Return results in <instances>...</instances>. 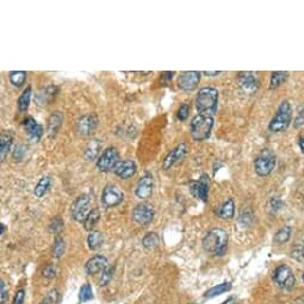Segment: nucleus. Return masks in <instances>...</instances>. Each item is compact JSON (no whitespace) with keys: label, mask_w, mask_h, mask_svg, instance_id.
<instances>
[{"label":"nucleus","mask_w":304,"mask_h":304,"mask_svg":"<svg viewBox=\"0 0 304 304\" xmlns=\"http://www.w3.org/2000/svg\"><path fill=\"white\" fill-rule=\"evenodd\" d=\"M103 243V235L99 232H91L87 236V245H89V250H96L102 246Z\"/></svg>","instance_id":"obj_30"},{"label":"nucleus","mask_w":304,"mask_h":304,"mask_svg":"<svg viewBox=\"0 0 304 304\" xmlns=\"http://www.w3.org/2000/svg\"><path fill=\"white\" fill-rule=\"evenodd\" d=\"M62 121L63 115L60 111H56V112L50 115L48 120V129H47V133H48V136L50 139H54L57 133H59L61 125H62Z\"/></svg>","instance_id":"obj_20"},{"label":"nucleus","mask_w":304,"mask_h":304,"mask_svg":"<svg viewBox=\"0 0 304 304\" xmlns=\"http://www.w3.org/2000/svg\"><path fill=\"white\" fill-rule=\"evenodd\" d=\"M187 150H189V148H187L186 143H180L176 148H173V149L166 155V158L163 159L162 163L163 170H170L172 166L176 165L177 162H180L182 159L186 157Z\"/></svg>","instance_id":"obj_15"},{"label":"nucleus","mask_w":304,"mask_h":304,"mask_svg":"<svg viewBox=\"0 0 304 304\" xmlns=\"http://www.w3.org/2000/svg\"><path fill=\"white\" fill-rule=\"evenodd\" d=\"M252 217H253V215L252 214H250V210H242V213L240 214V222H241V223H243L246 226V224H248V221H252Z\"/></svg>","instance_id":"obj_45"},{"label":"nucleus","mask_w":304,"mask_h":304,"mask_svg":"<svg viewBox=\"0 0 304 304\" xmlns=\"http://www.w3.org/2000/svg\"><path fill=\"white\" fill-rule=\"evenodd\" d=\"M30 100H31V87H26L24 89V92L22 93V96L18 98V110L19 112H24L29 109V105H30Z\"/></svg>","instance_id":"obj_27"},{"label":"nucleus","mask_w":304,"mask_h":304,"mask_svg":"<svg viewBox=\"0 0 304 304\" xmlns=\"http://www.w3.org/2000/svg\"><path fill=\"white\" fill-rule=\"evenodd\" d=\"M12 141L13 135L11 131H2L1 136H0V159H1V161H4L9 154L12 146Z\"/></svg>","instance_id":"obj_21"},{"label":"nucleus","mask_w":304,"mask_h":304,"mask_svg":"<svg viewBox=\"0 0 304 304\" xmlns=\"http://www.w3.org/2000/svg\"><path fill=\"white\" fill-rule=\"evenodd\" d=\"M287 76H289V73L287 72H282V71H278V72H273L271 75V80H269V89H276L284 84L286 81Z\"/></svg>","instance_id":"obj_26"},{"label":"nucleus","mask_w":304,"mask_h":304,"mask_svg":"<svg viewBox=\"0 0 304 304\" xmlns=\"http://www.w3.org/2000/svg\"><path fill=\"white\" fill-rule=\"evenodd\" d=\"M222 72L221 71H217V72H210V71H204V72H203V74H205V75L207 76H216V75H218V74H221Z\"/></svg>","instance_id":"obj_48"},{"label":"nucleus","mask_w":304,"mask_h":304,"mask_svg":"<svg viewBox=\"0 0 304 304\" xmlns=\"http://www.w3.org/2000/svg\"><path fill=\"white\" fill-rule=\"evenodd\" d=\"M273 279L278 286L285 290H291L295 286V276L287 265H279L273 273Z\"/></svg>","instance_id":"obj_9"},{"label":"nucleus","mask_w":304,"mask_h":304,"mask_svg":"<svg viewBox=\"0 0 304 304\" xmlns=\"http://www.w3.org/2000/svg\"><path fill=\"white\" fill-rule=\"evenodd\" d=\"M237 83L240 89L248 94L255 93L259 89V80L253 72H240L237 75Z\"/></svg>","instance_id":"obj_14"},{"label":"nucleus","mask_w":304,"mask_h":304,"mask_svg":"<svg viewBox=\"0 0 304 304\" xmlns=\"http://www.w3.org/2000/svg\"><path fill=\"white\" fill-rule=\"evenodd\" d=\"M100 218V211L98 209H93L91 210V213L89 214L85 222H84V227H85L86 231H92L93 232V228L97 226L98 221Z\"/></svg>","instance_id":"obj_29"},{"label":"nucleus","mask_w":304,"mask_h":304,"mask_svg":"<svg viewBox=\"0 0 304 304\" xmlns=\"http://www.w3.org/2000/svg\"><path fill=\"white\" fill-rule=\"evenodd\" d=\"M190 192L198 200L207 202L209 196V177L208 174H203L198 180L191 181L189 185Z\"/></svg>","instance_id":"obj_11"},{"label":"nucleus","mask_w":304,"mask_h":304,"mask_svg":"<svg viewBox=\"0 0 304 304\" xmlns=\"http://www.w3.org/2000/svg\"><path fill=\"white\" fill-rule=\"evenodd\" d=\"M303 124H304V111L300 110L298 111L297 116H296L295 122H293V125H295V128H300Z\"/></svg>","instance_id":"obj_47"},{"label":"nucleus","mask_w":304,"mask_h":304,"mask_svg":"<svg viewBox=\"0 0 304 304\" xmlns=\"http://www.w3.org/2000/svg\"><path fill=\"white\" fill-rule=\"evenodd\" d=\"M63 227H65V223H63L62 218L60 217H55L54 219H52V222L49 223V232H53V234H59V232H62Z\"/></svg>","instance_id":"obj_36"},{"label":"nucleus","mask_w":304,"mask_h":304,"mask_svg":"<svg viewBox=\"0 0 304 304\" xmlns=\"http://www.w3.org/2000/svg\"><path fill=\"white\" fill-rule=\"evenodd\" d=\"M298 146H300L301 152H302L303 154H304V135H303V136L300 137V141H298Z\"/></svg>","instance_id":"obj_49"},{"label":"nucleus","mask_w":304,"mask_h":304,"mask_svg":"<svg viewBox=\"0 0 304 304\" xmlns=\"http://www.w3.org/2000/svg\"><path fill=\"white\" fill-rule=\"evenodd\" d=\"M56 92H57V87L55 86H48L47 89H44L43 91L39 92L37 94L36 100L38 102V104H48L50 100L53 99V97L56 96Z\"/></svg>","instance_id":"obj_24"},{"label":"nucleus","mask_w":304,"mask_h":304,"mask_svg":"<svg viewBox=\"0 0 304 304\" xmlns=\"http://www.w3.org/2000/svg\"><path fill=\"white\" fill-rule=\"evenodd\" d=\"M112 276H113V268H107V269H104V271L102 272V277H100V279H99V285H102V286L107 285V283L112 279Z\"/></svg>","instance_id":"obj_38"},{"label":"nucleus","mask_w":304,"mask_h":304,"mask_svg":"<svg viewBox=\"0 0 304 304\" xmlns=\"http://www.w3.org/2000/svg\"><path fill=\"white\" fill-rule=\"evenodd\" d=\"M190 113V105L187 103H182L180 105V107L178 109V112H177V117L180 121H185L187 118Z\"/></svg>","instance_id":"obj_39"},{"label":"nucleus","mask_w":304,"mask_h":304,"mask_svg":"<svg viewBox=\"0 0 304 304\" xmlns=\"http://www.w3.org/2000/svg\"><path fill=\"white\" fill-rule=\"evenodd\" d=\"M120 153L115 147H107L97 160V168L100 172L115 171L116 166L120 162Z\"/></svg>","instance_id":"obj_6"},{"label":"nucleus","mask_w":304,"mask_h":304,"mask_svg":"<svg viewBox=\"0 0 304 304\" xmlns=\"http://www.w3.org/2000/svg\"><path fill=\"white\" fill-rule=\"evenodd\" d=\"M136 170H137L136 163H135L133 160L126 159V160H121L120 162H118V165L116 166L115 171L113 172L116 173V176H118L120 178L126 180V179H130L131 177L135 176Z\"/></svg>","instance_id":"obj_19"},{"label":"nucleus","mask_w":304,"mask_h":304,"mask_svg":"<svg viewBox=\"0 0 304 304\" xmlns=\"http://www.w3.org/2000/svg\"><path fill=\"white\" fill-rule=\"evenodd\" d=\"M60 301V295L56 290H52L48 292V295L43 298L41 304H57Z\"/></svg>","instance_id":"obj_37"},{"label":"nucleus","mask_w":304,"mask_h":304,"mask_svg":"<svg viewBox=\"0 0 304 304\" xmlns=\"http://www.w3.org/2000/svg\"><path fill=\"white\" fill-rule=\"evenodd\" d=\"M235 301H236V300H235V297H229L228 300L224 301V302L222 303V304H234Z\"/></svg>","instance_id":"obj_50"},{"label":"nucleus","mask_w":304,"mask_h":304,"mask_svg":"<svg viewBox=\"0 0 304 304\" xmlns=\"http://www.w3.org/2000/svg\"><path fill=\"white\" fill-rule=\"evenodd\" d=\"M216 214L222 219H232L235 215V203L232 198L227 199L223 204H221L216 210Z\"/></svg>","instance_id":"obj_22"},{"label":"nucleus","mask_w":304,"mask_h":304,"mask_svg":"<svg viewBox=\"0 0 304 304\" xmlns=\"http://www.w3.org/2000/svg\"><path fill=\"white\" fill-rule=\"evenodd\" d=\"M231 289H232L231 283H222V284H218L217 286H214V287H211L210 290H208V291L205 292L204 296L208 298L215 297V296L222 295V293L229 291Z\"/></svg>","instance_id":"obj_31"},{"label":"nucleus","mask_w":304,"mask_h":304,"mask_svg":"<svg viewBox=\"0 0 304 304\" xmlns=\"http://www.w3.org/2000/svg\"><path fill=\"white\" fill-rule=\"evenodd\" d=\"M218 91L215 87H203L196 97V109L200 115L213 116L217 110Z\"/></svg>","instance_id":"obj_2"},{"label":"nucleus","mask_w":304,"mask_h":304,"mask_svg":"<svg viewBox=\"0 0 304 304\" xmlns=\"http://www.w3.org/2000/svg\"><path fill=\"white\" fill-rule=\"evenodd\" d=\"M133 218L136 223L141 226H147L154 218V209L148 203L137 204L133 210Z\"/></svg>","instance_id":"obj_12"},{"label":"nucleus","mask_w":304,"mask_h":304,"mask_svg":"<svg viewBox=\"0 0 304 304\" xmlns=\"http://www.w3.org/2000/svg\"><path fill=\"white\" fill-rule=\"evenodd\" d=\"M302 277H303V280H304V273H303V276H302Z\"/></svg>","instance_id":"obj_52"},{"label":"nucleus","mask_w":304,"mask_h":304,"mask_svg":"<svg viewBox=\"0 0 304 304\" xmlns=\"http://www.w3.org/2000/svg\"><path fill=\"white\" fill-rule=\"evenodd\" d=\"M124 194L117 185L107 184L102 191V203L105 208H113L123 202Z\"/></svg>","instance_id":"obj_7"},{"label":"nucleus","mask_w":304,"mask_h":304,"mask_svg":"<svg viewBox=\"0 0 304 304\" xmlns=\"http://www.w3.org/2000/svg\"><path fill=\"white\" fill-rule=\"evenodd\" d=\"M24 298H25V291L23 289H20L19 291H17L15 296V300H13L12 304H23L24 303Z\"/></svg>","instance_id":"obj_46"},{"label":"nucleus","mask_w":304,"mask_h":304,"mask_svg":"<svg viewBox=\"0 0 304 304\" xmlns=\"http://www.w3.org/2000/svg\"><path fill=\"white\" fill-rule=\"evenodd\" d=\"M153 190H154V179H153L152 174L146 172L137 181L135 195L140 199H147L153 195Z\"/></svg>","instance_id":"obj_13"},{"label":"nucleus","mask_w":304,"mask_h":304,"mask_svg":"<svg viewBox=\"0 0 304 304\" xmlns=\"http://www.w3.org/2000/svg\"><path fill=\"white\" fill-rule=\"evenodd\" d=\"M9 79L13 86L20 87L24 85L26 80V72L25 71H11L9 73Z\"/></svg>","instance_id":"obj_28"},{"label":"nucleus","mask_w":304,"mask_h":304,"mask_svg":"<svg viewBox=\"0 0 304 304\" xmlns=\"http://www.w3.org/2000/svg\"><path fill=\"white\" fill-rule=\"evenodd\" d=\"M142 243L146 248H154L155 246H158L159 243V237L155 232H148L146 236L142 240Z\"/></svg>","instance_id":"obj_35"},{"label":"nucleus","mask_w":304,"mask_h":304,"mask_svg":"<svg viewBox=\"0 0 304 304\" xmlns=\"http://www.w3.org/2000/svg\"><path fill=\"white\" fill-rule=\"evenodd\" d=\"M290 236H291V227L285 226L277 232L276 236H274V242L280 243V245H282V243L289 241Z\"/></svg>","instance_id":"obj_32"},{"label":"nucleus","mask_w":304,"mask_h":304,"mask_svg":"<svg viewBox=\"0 0 304 304\" xmlns=\"http://www.w3.org/2000/svg\"><path fill=\"white\" fill-rule=\"evenodd\" d=\"M12 155L15 160H18V161L23 160V158H24V155H25V147L23 146V144H17V146L15 147V149H13Z\"/></svg>","instance_id":"obj_40"},{"label":"nucleus","mask_w":304,"mask_h":304,"mask_svg":"<svg viewBox=\"0 0 304 304\" xmlns=\"http://www.w3.org/2000/svg\"><path fill=\"white\" fill-rule=\"evenodd\" d=\"M50 184H52V179H50L49 176L42 177V178L39 179V181L37 182V185L35 186V190H34V195H35L37 198L43 197V196L47 194V191L49 190Z\"/></svg>","instance_id":"obj_25"},{"label":"nucleus","mask_w":304,"mask_h":304,"mask_svg":"<svg viewBox=\"0 0 304 304\" xmlns=\"http://www.w3.org/2000/svg\"><path fill=\"white\" fill-rule=\"evenodd\" d=\"M100 149H102V142H100V140L98 139L92 140V141L87 144L85 150H84V159H85L86 161L96 160Z\"/></svg>","instance_id":"obj_23"},{"label":"nucleus","mask_w":304,"mask_h":304,"mask_svg":"<svg viewBox=\"0 0 304 304\" xmlns=\"http://www.w3.org/2000/svg\"><path fill=\"white\" fill-rule=\"evenodd\" d=\"M89 204H91V197L89 195H81L76 198L75 202L73 203L71 208V214L72 217L78 222H85V219L89 214L91 213L89 210Z\"/></svg>","instance_id":"obj_8"},{"label":"nucleus","mask_w":304,"mask_h":304,"mask_svg":"<svg viewBox=\"0 0 304 304\" xmlns=\"http://www.w3.org/2000/svg\"><path fill=\"white\" fill-rule=\"evenodd\" d=\"M4 232H5V226L4 224H1V235H4Z\"/></svg>","instance_id":"obj_51"},{"label":"nucleus","mask_w":304,"mask_h":304,"mask_svg":"<svg viewBox=\"0 0 304 304\" xmlns=\"http://www.w3.org/2000/svg\"><path fill=\"white\" fill-rule=\"evenodd\" d=\"M282 205H283L282 200H280L278 197H273L268 203V210L271 211V213H276L277 210H279V209L282 208Z\"/></svg>","instance_id":"obj_41"},{"label":"nucleus","mask_w":304,"mask_h":304,"mask_svg":"<svg viewBox=\"0 0 304 304\" xmlns=\"http://www.w3.org/2000/svg\"><path fill=\"white\" fill-rule=\"evenodd\" d=\"M292 121V107L287 100H283L278 107L276 115L268 124V129L272 133H283L289 128Z\"/></svg>","instance_id":"obj_3"},{"label":"nucleus","mask_w":304,"mask_h":304,"mask_svg":"<svg viewBox=\"0 0 304 304\" xmlns=\"http://www.w3.org/2000/svg\"><path fill=\"white\" fill-rule=\"evenodd\" d=\"M107 258L104 255H94L89 260H87L85 264V272L89 276H94V274L100 273L104 269L107 268Z\"/></svg>","instance_id":"obj_16"},{"label":"nucleus","mask_w":304,"mask_h":304,"mask_svg":"<svg viewBox=\"0 0 304 304\" xmlns=\"http://www.w3.org/2000/svg\"><path fill=\"white\" fill-rule=\"evenodd\" d=\"M292 256H295V258L300 259V260H302V259H304V242L302 243V245L296 246L295 250H292Z\"/></svg>","instance_id":"obj_44"},{"label":"nucleus","mask_w":304,"mask_h":304,"mask_svg":"<svg viewBox=\"0 0 304 304\" xmlns=\"http://www.w3.org/2000/svg\"><path fill=\"white\" fill-rule=\"evenodd\" d=\"M43 276L49 279L55 278V277H56V268H55L54 265H52V264L48 266H46L43 269Z\"/></svg>","instance_id":"obj_42"},{"label":"nucleus","mask_w":304,"mask_h":304,"mask_svg":"<svg viewBox=\"0 0 304 304\" xmlns=\"http://www.w3.org/2000/svg\"><path fill=\"white\" fill-rule=\"evenodd\" d=\"M25 129V133L29 136V139L33 140L34 142L39 141V139L43 135V128L39 123H37V121L31 116L26 117L24 120V123H23Z\"/></svg>","instance_id":"obj_18"},{"label":"nucleus","mask_w":304,"mask_h":304,"mask_svg":"<svg viewBox=\"0 0 304 304\" xmlns=\"http://www.w3.org/2000/svg\"><path fill=\"white\" fill-rule=\"evenodd\" d=\"M65 250H66L65 241H63L62 237L57 236L54 242V246H53V256L56 259L61 258L63 253H65Z\"/></svg>","instance_id":"obj_33"},{"label":"nucleus","mask_w":304,"mask_h":304,"mask_svg":"<svg viewBox=\"0 0 304 304\" xmlns=\"http://www.w3.org/2000/svg\"><path fill=\"white\" fill-rule=\"evenodd\" d=\"M276 167V155L269 149L261 150L254 160V170L260 177H266L272 173Z\"/></svg>","instance_id":"obj_5"},{"label":"nucleus","mask_w":304,"mask_h":304,"mask_svg":"<svg viewBox=\"0 0 304 304\" xmlns=\"http://www.w3.org/2000/svg\"><path fill=\"white\" fill-rule=\"evenodd\" d=\"M0 291H1V298H0L1 304H5L9 300V291H7V286L4 280H1V283H0Z\"/></svg>","instance_id":"obj_43"},{"label":"nucleus","mask_w":304,"mask_h":304,"mask_svg":"<svg viewBox=\"0 0 304 304\" xmlns=\"http://www.w3.org/2000/svg\"><path fill=\"white\" fill-rule=\"evenodd\" d=\"M228 245V234L221 228H213L203 239V248L214 255H223Z\"/></svg>","instance_id":"obj_1"},{"label":"nucleus","mask_w":304,"mask_h":304,"mask_svg":"<svg viewBox=\"0 0 304 304\" xmlns=\"http://www.w3.org/2000/svg\"><path fill=\"white\" fill-rule=\"evenodd\" d=\"M79 298H80L81 302H87V301L92 300L93 298V292H92V287L89 284H84L81 286L80 292H79Z\"/></svg>","instance_id":"obj_34"},{"label":"nucleus","mask_w":304,"mask_h":304,"mask_svg":"<svg viewBox=\"0 0 304 304\" xmlns=\"http://www.w3.org/2000/svg\"><path fill=\"white\" fill-rule=\"evenodd\" d=\"M200 72L197 71H186L179 74L178 79H177V86L179 89L184 92H192L196 89L200 81Z\"/></svg>","instance_id":"obj_10"},{"label":"nucleus","mask_w":304,"mask_h":304,"mask_svg":"<svg viewBox=\"0 0 304 304\" xmlns=\"http://www.w3.org/2000/svg\"><path fill=\"white\" fill-rule=\"evenodd\" d=\"M98 126V117L96 115H85L78 121L76 124V129H78L79 134L87 136V135H91Z\"/></svg>","instance_id":"obj_17"},{"label":"nucleus","mask_w":304,"mask_h":304,"mask_svg":"<svg viewBox=\"0 0 304 304\" xmlns=\"http://www.w3.org/2000/svg\"><path fill=\"white\" fill-rule=\"evenodd\" d=\"M214 126V118L213 116L200 115L198 113L192 118L190 123V133H191L192 139L195 141H203L207 140L210 136L211 130Z\"/></svg>","instance_id":"obj_4"}]
</instances>
